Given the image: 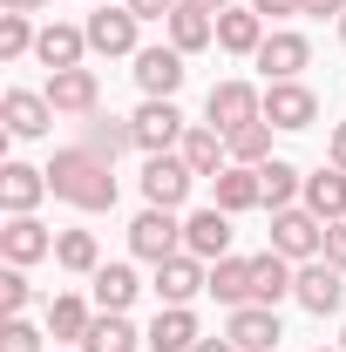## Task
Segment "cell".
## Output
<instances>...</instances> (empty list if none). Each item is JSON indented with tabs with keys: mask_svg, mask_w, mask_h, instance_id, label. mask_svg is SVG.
Instances as JSON below:
<instances>
[{
	"mask_svg": "<svg viewBox=\"0 0 346 352\" xmlns=\"http://www.w3.org/2000/svg\"><path fill=\"white\" fill-rule=\"evenodd\" d=\"M258 183H265V210H292V204L305 197V170H299V163H285V156L258 163Z\"/></svg>",
	"mask_w": 346,
	"mask_h": 352,
	"instance_id": "83f0119b",
	"label": "cell"
},
{
	"mask_svg": "<svg viewBox=\"0 0 346 352\" xmlns=\"http://www.w3.org/2000/svg\"><path fill=\"white\" fill-rule=\"evenodd\" d=\"M130 129H136V149H143V156H170L190 122H183L176 102H150V95H143V109L130 116Z\"/></svg>",
	"mask_w": 346,
	"mask_h": 352,
	"instance_id": "8992f818",
	"label": "cell"
},
{
	"mask_svg": "<svg viewBox=\"0 0 346 352\" xmlns=\"http://www.w3.org/2000/svg\"><path fill=\"white\" fill-rule=\"evenodd\" d=\"M231 142V163H245V170H258V163H272V122H245V129H231L224 135Z\"/></svg>",
	"mask_w": 346,
	"mask_h": 352,
	"instance_id": "836d02e7",
	"label": "cell"
},
{
	"mask_svg": "<svg viewBox=\"0 0 346 352\" xmlns=\"http://www.w3.org/2000/svg\"><path fill=\"white\" fill-rule=\"evenodd\" d=\"M41 95L54 102V116H82V122L102 109V82H95V68H61V75H48Z\"/></svg>",
	"mask_w": 346,
	"mask_h": 352,
	"instance_id": "5bb4252c",
	"label": "cell"
},
{
	"mask_svg": "<svg viewBox=\"0 0 346 352\" xmlns=\"http://www.w3.org/2000/svg\"><path fill=\"white\" fill-rule=\"evenodd\" d=\"M211 298L217 305H252V258H217L211 264Z\"/></svg>",
	"mask_w": 346,
	"mask_h": 352,
	"instance_id": "d6a6232c",
	"label": "cell"
},
{
	"mask_svg": "<svg viewBox=\"0 0 346 352\" xmlns=\"http://www.w3.org/2000/svg\"><path fill=\"white\" fill-rule=\"evenodd\" d=\"M305 14H312V21H340L346 0H305Z\"/></svg>",
	"mask_w": 346,
	"mask_h": 352,
	"instance_id": "b9f144b4",
	"label": "cell"
},
{
	"mask_svg": "<svg viewBox=\"0 0 346 352\" xmlns=\"http://www.w3.org/2000/svg\"><path fill=\"white\" fill-rule=\"evenodd\" d=\"M183 61H190V54H176L170 41L143 47V54H136V88H143L150 102H176V88H183V75H190Z\"/></svg>",
	"mask_w": 346,
	"mask_h": 352,
	"instance_id": "30bf717a",
	"label": "cell"
},
{
	"mask_svg": "<svg viewBox=\"0 0 346 352\" xmlns=\"http://www.w3.org/2000/svg\"><path fill=\"white\" fill-rule=\"evenodd\" d=\"M176 156H183L197 176L231 170V142H224V129H211V122H190V129H183V142H176Z\"/></svg>",
	"mask_w": 346,
	"mask_h": 352,
	"instance_id": "ffe728a7",
	"label": "cell"
},
{
	"mask_svg": "<svg viewBox=\"0 0 346 352\" xmlns=\"http://www.w3.org/2000/svg\"><path fill=\"white\" fill-rule=\"evenodd\" d=\"M190 183H197V170H190L176 149H170V156H150V163H143V204H156V210H183Z\"/></svg>",
	"mask_w": 346,
	"mask_h": 352,
	"instance_id": "ba28073f",
	"label": "cell"
},
{
	"mask_svg": "<svg viewBox=\"0 0 346 352\" xmlns=\"http://www.w3.org/2000/svg\"><path fill=\"white\" fill-rule=\"evenodd\" d=\"M136 346H150V339L130 325V311H95V325L75 352H136Z\"/></svg>",
	"mask_w": 346,
	"mask_h": 352,
	"instance_id": "4316f807",
	"label": "cell"
},
{
	"mask_svg": "<svg viewBox=\"0 0 346 352\" xmlns=\"http://www.w3.org/2000/svg\"><path fill=\"white\" fill-rule=\"evenodd\" d=\"M265 34H272V28H265L258 7H224V14H217V47H224V54H258Z\"/></svg>",
	"mask_w": 346,
	"mask_h": 352,
	"instance_id": "7402d4cb",
	"label": "cell"
},
{
	"mask_svg": "<svg viewBox=\"0 0 346 352\" xmlns=\"http://www.w3.org/2000/svg\"><path fill=\"white\" fill-rule=\"evenodd\" d=\"M299 204H305L319 223H340V217H346V170H333V163H326V170H312Z\"/></svg>",
	"mask_w": 346,
	"mask_h": 352,
	"instance_id": "484cf974",
	"label": "cell"
},
{
	"mask_svg": "<svg viewBox=\"0 0 346 352\" xmlns=\"http://www.w3.org/2000/svg\"><path fill=\"white\" fill-rule=\"evenodd\" d=\"M54 264L75 271V278H95V271H102V244H95V230H54Z\"/></svg>",
	"mask_w": 346,
	"mask_h": 352,
	"instance_id": "4dcf8cb0",
	"label": "cell"
},
{
	"mask_svg": "<svg viewBox=\"0 0 346 352\" xmlns=\"http://www.w3.org/2000/svg\"><path fill=\"white\" fill-rule=\"evenodd\" d=\"M123 7H130L136 21H170V14L183 7V0H123Z\"/></svg>",
	"mask_w": 346,
	"mask_h": 352,
	"instance_id": "74e56055",
	"label": "cell"
},
{
	"mask_svg": "<svg viewBox=\"0 0 346 352\" xmlns=\"http://www.w3.org/2000/svg\"><path fill=\"white\" fill-rule=\"evenodd\" d=\"M88 54V28H68V21H48L41 41H34V61H41L48 75H61V68H82Z\"/></svg>",
	"mask_w": 346,
	"mask_h": 352,
	"instance_id": "d6986e66",
	"label": "cell"
},
{
	"mask_svg": "<svg viewBox=\"0 0 346 352\" xmlns=\"http://www.w3.org/2000/svg\"><path fill=\"white\" fill-rule=\"evenodd\" d=\"M88 325H95V305H88L82 292H54V298H48V339H68V346H82Z\"/></svg>",
	"mask_w": 346,
	"mask_h": 352,
	"instance_id": "cb8c5ba5",
	"label": "cell"
},
{
	"mask_svg": "<svg viewBox=\"0 0 346 352\" xmlns=\"http://www.w3.org/2000/svg\"><path fill=\"white\" fill-rule=\"evenodd\" d=\"M183 251H190V258H204V264L231 258V210H217V204L190 210V217H183Z\"/></svg>",
	"mask_w": 346,
	"mask_h": 352,
	"instance_id": "9a60e30c",
	"label": "cell"
},
{
	"mask_svg": "<svg viewBox=\"0 0 346 352\" xmlns=\"http://www.w3.org/2000/svg\"><path fill=\"white\" fill-rule=\"evenodd\" d=\"M340 352H346V325H340Z\"/></svg>",
	"mask_w": 346,
	"mask_h": 352,
	"instance_id": "c3c4849f",
	"label": "cell"
},
{
	"mask_svg": "<svg viewBox=\"0 0 346 352\" xmlns=\"http://www.w3.org/2000/svg\"><path fill=\"white\" fill-rule=\"evenodd\" d=\"M130 251L143 264L176 258V251H183V217H176V210H156V204H143V217L130 223Z\"/></svg>",
	"mask_w": 346,
	"mask_h": 352,
	"instance_id": "5b68a950",
	"label": "cell"
},
{
	"mask_svg": "<svg viewBox=\"0 0 346 352\" xmlns=\"http://www.w3.org/2000/svg\"><path fill=\"white\" fill-rule=\"evenodd\" d=\"M252 61H258L265 82H299L305 68H312V41H305L299 28H272V34H265V47L252 54Z\"/></svg>",
	"mask_w": 346,
	"mask_h": 352,
	"instance_id": "52a82bcc",
	"label": "cell"
},
{
	"mask_svg": "<svg viewBox=\"0 0 346 352\" xmlns=\"http://www.w3.org/2000/svg\"><path fill=\"white\" fill-rule=\"evenodd\" d=\"M265 116V88H252V82H238V75H231V82H217L211 95H204V122H211V129H245V122H258Z\"/></svg>",
	"mask_w": 346,
	"mask_h": 352,
	"instance_id": "3957f363",
	"label": "cell"
},
{
	"mask_svg": "<svg viewBox=\"0 0 346 352\" xmlns=\"http://www.w3.org/2000/svg\"><path fill=\"white\" fill-rule=\"evenodd\" d=\"M0 122H7L14 142H34V135L54 129V102H48L41 88H7L0 95Z\"/></svg>",
	"mask_w": 346,
	"mask_h": 352,
	"instance_id": "9c48e42d",
	"label": "cell"
},
{
	"mask_svg": "<svg viewBox=\"0 0 346 352\" xmlns=\"http://www.w3.org/2000/svg\"><path fill=\"white\" fill-rule=\"evenodd\" d=\"M265 21H292V14H305V0H252Z\"/></svg>",
	"mask_w": 346,
	"mask_h": 352,
	"instance_id": "ab89813d",
	"label": "cell"
},
{
	"mask_svg": "<svg viewBox=\"0 0 346 352\" xmlns=\"http://www.w3.org/2000/svg\"><path fill=\"white\" fill-rule=\"evenodd\" d=\"M197 292H211V264H204V258L176 251V258L156 264V298H163V305H190Z\"/></svg>",
	"mask_w": 346,
	"mask_h": 352,
	"instance_id": "2e32d148",
	"label": "cell"
},
{
	"mask_svg": "<svg viewBox=\"0 0 346 352\" xmlns=\"http://www.w3.org/2000/svg\"><path fill=\"white\" fill-rule=\"evenodd\" d=\"M190 352H238V346H231V339L217 332V339H197V346H190Z\"/></svg>",
	"mask_w": 346,
	"mask_h": 352,
	"instance_id": "ee69618b",
	"label": "cell"
},
{
	"mask_svg": "<svg viewBox=\"0 0 346 352\" xmlns=\"http://www.w3.org/2000/svg\"><path fill=\"white\" fill-rule=\"evenodd\" d=\"M272 251H278V258H292V264L326 258V223L312 217L305 204H292V210H272Z\"/></svg>",
	"mask_w": 346,
	"mask_h": 352,
	"instance_id": "7a4b0ae2",
	"label": "cell"
},
{
	"mask_svg": "<svg viewBox=\"0 0 346 352\" xmlns=\"http://www.w3.org/2000/svg\"><path fill=\"white\" fill-rule=\"evenodd\" d=\"M143 339H150V352H190L197 339H204V325H197V311H190V305H163L156 318H150Z\"/></svg>",
	"mask_w": 346,
	"mask_h": 352,
	"instance_id": "44dd1931",
	"label": "cell"
},
{
	"mask_svg": "<svg viewBox=\"0 0 346 352\" xmlns=\"http://www.w3.org/2000/svg\"><path fill=\"white\" fill-rule=\"evenodd\" d=\"M224 339H231L238 352H278L285 325H278V311H272V305H231V318H224Z\"/></svg>",
	"mask_w": 346,
	"mask_h": 352,
	"instance_id": "8fae6325",
	"label": "cell"
},
{
	"mask_svg": "<svg viewBox=\"0 0 346 352\" xmlns=\"http://www.w3.org/2000/svg\"><path fill=\"white\" fill-rule=\"evenodd\" d=\"M48 190L61 197V204H75V210H116V197H123V183H116V163H102L95 149H54V163H48Z\"/></svg>",
	"mask_w": 346,
	"mask_h": 352,
	"instance_id": "6da1fadb",
	"label": "cell"
},
{
	"mask_svg": "<svg viewBox=\"0 0 346 352\" xmlns=\"http://www.w3.org/2000/svg\"><path fill=\"white\" fill-rule=\"evenodd\" d=\"M292 278H299V264L278 258V251L252 258V305H272V311H278V298H292Z\"/></svg>",
	"mask_w": 346,
	"mask_h": 352,
	"instance_id": "d4e9b609",
	"label": "cell"
},
{
	"mask_svg": "<svg viewBox=\"0 0 346 352\" xmlns=\"http://www.w3.org/2000/svg\"><path fill=\"white\" fill-rule=\"evenodd\" d=\"M326 264H340V271H346V217L326 223Z\"/></svg>",
	"mask_w": 346,
	"mask_h": 352,
	"instance_id": "f35d334b",
	"label": "cell"
},
{
	"mask_svg": "<svg viewBox=\"0 0 346 352\" xmlns=\"http://www.w3.org/2000/svg\"><path fill=\"white\" fill-rule=\"evenodd\" d=\"M41 197H48V170H34V163H0V210L7 217H34Z\"/></svg>",
	"mask_w": 346,
	"mask_h": 352,
	"instance_id": "ac0fdd59",
	"label": "cell"
},
{
	"mask_svg": "<svg viewBox=\"0 0 346 352\" xmlns=\"http://www.w3.org/2000/svg\"><path fill=\"white\" fill-rule=\"evenodd\" d=\"M82 149H95L102 163H116L123 149H136V129H130V122H116V116H102V109H95V116H88V129H82Z\"/></svg>",
	"mask_w": 346,
	"mask_h": 352,
	"instance_id": "1f68e13d",
	"label": "cell"
},
{
	"mask_svg": "<svg viewBox=\"0 0 346 352\" xmlns=\"http://www.w3.org/2000/svg\"><path fill=\"white\" fill-rule=\"evenodd\" d=\"M0 352H41V325L7 318V325H0Z\"/></svg>",
	"mask_w": 346,
	"mask_h": 352,
	"instance_id": "8d00e7d4",
	"label": "cell"
},
{
	"mask_svg": "<svg viewBox=\"0 0 346 352\" xmlns=\"http://www.w3.org/2000/svg\"><path fill=\"white\" fill-rule=\"evenodd\" d=\"M34 41H41L34 14H0V61H21V54H34Z\"/></svg>",
	"mask_w": 346,
	"mask_h": 352,
	"instance_id": "e575fe53",
	"label": "cell"
},
{
	"mask_svg": "<svg viewBox=\"0 0 346 352\" xmlns=\"http://www.w3.org/2000/svg\"><path fill=\"white\" fill-rule=\"evenodd\" d=\"M82 28H88V54H143V47H136V28H143V21H136L123 0H116V7H95Z\"/></svg>",
	"mask_w": 346,
	"mask_h": 352,
	"instance_id": "4fadbf2b",
	"label": "cell"
},
{
	"mask_svg": "<svg viewBox=\"0 0 346 352\" xmlns=\"http://www.w3.org/2000/svg\"><path fill=\"white\" fill-rule=\"evenodd\" d=\"M95 7H116V0H95Z\"/></svg>",
	"mask_w": 346,
	"mask_h": 352,
	"instance_id": "681fc988",
	"label": "cell"
},
{
	"mask_svg": "<svg viewBox=\"0 0 346 352\" xmlns=\"http://www.w3.org/2000/svg\"><path fill=\"white\" fill-rule=\"evenodd\" d=\"M326 163L346 170V122H333V135H326Z\"/></svg>",
	"mask_w": 346,
	"mask_h": 352,
	"instance_id": "60d3db41",
	"label": "cell"
},
{
	"mask_svg": "<svg viewBox=\"0 0 346 352\" xmlns=\"http://www.w3.org/2000/svg\"><path fill=\"white\" fill-rule=\"evenodd\" d=\"M48 0H0V14H41Z\"/></svg>",
	"mask_w": 346,
	"mask_h": 352,
	"instance_id": "7bdbcfd3",
	"label": "cell"
},
{
	"mask_svg": "<svg viewBox=\"0 0 346 352\" xmlns=\"http://www.w3.org/2000/svg\"><path fill=\"white\" fill-rule=\"evenodd\" d=\"M217 183V210H231V217H238V210H265V183H258V170H245V163H231V170H217L211 176Z\"/></svg>",
	"mask_w": 346,
	"mask_h": 352,
	"instance_id": "603a6c76",
	"label": "cell"
},
{
	"mask_svg": "<svg viewBox=\"0 0 346 352\" xmlns=\"http://www.w3.org/2000/svg\"><path fill=\"white\" fill-rule=\"evenodd\" d=\"M88 285H95V311H130L136 292H143V278H136L130 264H102Z\"/></svg>",
	"mask_w": 346,
	"mask_h": 352,
	"instance_id": "f546056e",
	"label": "cell"
},
{
	"mask_svg": "<svg viewBox=\"0 0 346 352\" xmlns=\"http://www.w3.org/2000/svg\"><path fill=\"white\" fill-rule=\"evenodd\" d=\"M190 7H204V14H224V7H231V0H190Z\"/></svg>",
	"mask_w": 346,
	"mask_h": 352,
	"instance_id": "f6af8a7d",
	"label": "cell"
},
{
	"mask_svg": "<svg viewBox=\"0 0 346 352\" xmlns=\"http://www.w3.org/2000/svg\"><path fill=\"white\" fill-rule=\"evenodd\" d=\"M292 298H299L312 318H333V311L346 305V271H340V264H326V258H305L299 278H292Z\"/></svg>",
	"mask_w": 346,
	"mask_h": 352,
	"instance_id": "277c9868",
	"label": "cell"
},
{
	"mask_svg": "<svg viewBox=\"0 0 346 352\" xmlns=\"http://www.w3.org/2000/svg\"><path fill=\"white\" fill-rule=\"evenodd\" d=\"M211 41H217V14H204V7L183 0V7L170 14V47H176V54H204Z\"/></svg>",
	"mask_w": 346,
	"mask_h": 352,
	"instance_id": "f1b7e54d",
	"label": "cell"
},
{
	"mask_svg": "<svg viewBox=\"0 0 346 352\" xmlns=\"http://www.w3.org/2000/svg\"><path fill=\"white\" fill-rule=\"evenodd\" d=\"M312 352H340V346H312Z\"/></svg>",
	"mask_w": 346,
	"mask_h": 352,
	"instance_id": "7dc6e473",
	"label": "cell"
},
{
	"mask_svg": "<svg viewBox=\"0 0 346 352\" xmlns=\"http://www.w3.org/2000/svg\"><path fill=\"white\" fill-rule=\"evenodd\" d=\"M0 258H7V264L54 258V230H48L41 217H7V223H0Z\"/></svg>",
	"mask_w": 346,
	"mask_h": 352,
	"instance_id": "e0dca14e",
	"label": "cell"
},
{
	"mask_svg": "<svg viewBox=\"0 0 346 352\" xmlns=\"http://www.w3.org/2000/svg\"><path fill=\"white\" fill-rule=\"evenodd\" d=\"M340 47H346V14H340Z\"/></svg>",
	"mask_w": 346,
	"mask_h": 352,
	"instance_id": "bcb514c9",
	"label": "cell"
},
{
	"mask_svg": "<svg viewBox=\"0 0 346 352\" xmlns=\"http://www.w3.org/2000/svg\"><path fill=\"white\" fill-rule=\"evenodd\" d=\"M28 305H34L28 264H7V271H0V311H7V318H28Z\"/></svg>",
	"mask_w": 346,
	"mask_h": 352,
	"instance_id": "d590c367",
	"label": "cell"
},
{
	"mask_svg": "<svg viewBox=\"0 0 346 352\" xmlns=\"http://www.w3.org/2000/svg\"><path fill=\"white\" fill-rule=\"evenodd\" d=\"M265 122L272 129H312L319 122V95L305 82H265Z\"/></svg>",
	"mask_w": 346,
	"mask_h": 352,
	"instance_id": "7c38bea8",
	"label": "cell"
}]
</instances>
